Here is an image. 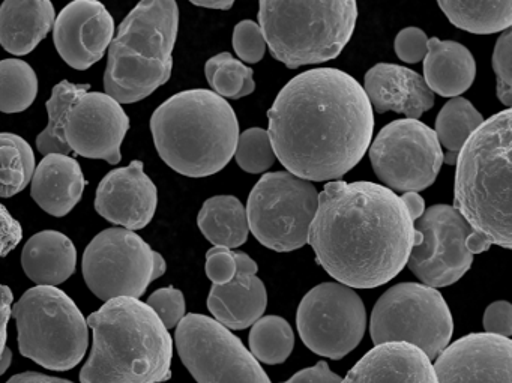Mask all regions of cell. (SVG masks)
Wrapping results in <instances>:
<instances>
[{
    "label": "cell",
    "mask_w": 512,
    "mask_h": 383,
    "mask_svg": "<svg viewBox=\"0 0 512 383\" xmlns=\"http://www.w3.org/2000/svg\"><path fill=\"white\" fill-rule=\"evenodd\" d=\"M269 139L284 169L305 181H335L361 163L374 133L364 88L337 68L293 77L268 112Z\"/></svg>",
    "instance_id": "cell-1"
},
{
    "label": "cell",
    "mask_w": 512,
    "mask_h": 383,
    "mask_svg": "<svg viewBox=\"0 0 512 383\" xmlns=\"http://www.w3.org/2000/svg\"><path fill=\"white\" fill-rule=\"evenodd\" d=\"M416 235L403 200L388 187L332 181L319 194L307 242L335 280L374 289L403 271Z\"/></svg>",
    "instance_id": "cell-2"
},
{
    "label": "cell",
    "mask_w": 512,
    "mask_h": 383,
    "mask_svg": "<svg viewBox=\"0 0 512 383\" xmlns=\"http://www.w3.org/2000/svg\"><path fill=\"white\" fill-rule=\"evenodd\" d=\"M512 112L503 110L482 122L458 152L454 208L472 233L467 248L481 254L491 245L512 247Z\"/></svg>",
    "instance_id": "cell-3"
},
{
    "label": "cell",
    "mask_w": 512,
    "mask_h": 383,
    "mask_svg": "<svg viewBox=\"0 0 512 383\" xmlns=\"http://www.w3.org/2000/svg\"><path fill=\"white\" fill-rule=\"evenodd\" d=\"M86 322L94 344L80 382L161 383L172 377V337L145 302L110 299Z\"/></svg>",
    "instance_id": "cell-4"
},
{
    "label": "cell",
    "mask_w": 512,
    "mask_h": 383,
    "mask_svg": "<svg viewBox=\"0 0 512 383\" xmlns=\"http://www.w3.org/2000/svg\"><path fill=\"white\" fill-rule=\"evenodd\" d=\"M161 160L188 178L221 172L235 157L239 122L233 107L208 89L179 92L151 118Z\"/></svg>",
    "instance_id": "cell-5"
},
{
    "label": "cell",
    "mask_w": 512,
    "mask_h": 383,
    "mask_svg": "<svg viewBox=\"0 0 512 383\" xmlns=\"http://www.w3.org/2000/svg\"><path fill=\"white\" fill-rule=\"evenodd\" d=\"M178 31L176 0H140L110 44L106 94L118 103L133 104L166 85L172 77Z\"/></svg>",
    "instance_id": "cell-6"
},
{
    "label": "cell",
    "mask_w": 512,
    "mask_h": 383,
    "mask_svg": "<svg viewBox=\"0 0 512 383\" xmlns=\"http://www.w3.org/2000/svg\"><path fill=\"white\" fill-rule=\"evenodd\" d=\"M356 20V0H259L266 46L289 70L338 58Z\"/></svg>",
    "instance_id": "cell-7"
},
{
    "label": "cell",
    "mask_w": 512,
    "mask_h": 383,
    "mask_svg": "<svg viewBox=\"0 0 512 383\" xmlns=\"http://www.w3.org/2000/svg\"><path fill=\"white\" fill-rule=\"evenodd\" d=\"M26 358L52 371L73 370L85 358L88 322L76 302L55 286H37L11 307Z\"/></svg>",
    "instance_id": "cell-8"
},
{
    "label": "cell",
    "mask_w": 512,
    "mask_h": 383,
    "mask_svg": "<svg viewBox=\"0 0 512 383\" xmlns=\"http://www.w3.org/2000/svg\"><path fill=\"white\" fill-rule=\"evenodd\" d=\"M454 320L440 292L427 284L401 283L380 296L371 313L376 346L407 343L434 361L451 341Z\"/></svg>",
    "instance_id": "cell-9"
},
{
    "label": "cell",
    "mask_w": 512,
    "mask_h": 383,
    "mask_svg": "<svg viewBox=\"0 0 512 383\" xmlns=\"http://www.w3.org/2000/svg\"><path fill=\"white\" fill-rule=\"evenodd\" d=\"M319 193L310 181L290 172L266 173L248 197L247 220L251 232L266 248L289 253L308 241Z\"/></svg>",
    "instance_id": "cell-10"
},
{
    "label": "cell",
    "mask_w": 512,
    "mask_h": 383,
    "mask_svg": "<svg viewBox=\"0 0 512 383\" xmlns=\"http://www.w3.org/2000/svg\"><path fill=\"white\" fill-rule=\"evenodd\" d=\"M83 277L101 301L145 295L166 274V260L133 230L112 227L98 233L83 254Z\"/></svg>",
    "instance_id": "cell-11"
},
{
    "label": "cell",
    "mask_w": 512,
    "mask_h": 383,
    "mask_svg": "<svg viewBox=\"0 0 512 383\" xmlns=\"http://www.w3.org/2000/svg\"><path fill=\"white\" fill-rule=\"evenodd\" d=\"M175 341L197 383H271L253 353L211 317L187 314L176 328Z\"/></svg>",
    "instance_id": "cell-12"
},
{
    "label": "cell",
    "mask_w": 512,
    "mask_h": 383,
    "mask_svg": "<svg viewBox=\"0 0 512 383\" xmlns=\"http://www.w3.org/2000/svg\"><path fill=\"white\" fill-rule=\"evenodd\" d=\"M377 178L392 191L427 190L443 164L436 133L419 119H397L386 125L370 145Z\"/></svg>",
    "instance_id": "cell-13"
},
{
    "label": "cell",
    "mask_w": 512,
    "mask_h": 383,
    "mask_svg": "<svg viewBox=\"0 0 512 383\" xmlns=\"http://www.w3.org/2000/svg\"><path fill=\"white\" fill-rule=\"evenodd\" d=\"M296 325L308 349L326 358L341 359L361 343L367 313L352 287L323 283L302 299Z\"/></svg>",
    "instance_id": "cell-14"
},
{
    "label": "cell",
    "mask_w": 512,
    "mask_h": 383,
    "mask_svg": "<svg viewBox=\"0 0 512 383\" xmlns=\"http://www.w3.org/2000/svg\"><path fill=\"white\" fill-rule=\"evenodd\" d=\"M415 230L422 238L413 244L406 265L419 280L430 287H446L464 277L473 262L467 248L472 229L454 206L425 209L415 220Z\"/></svg>",
    "instance_id": "cell-15"
},
{
    "label": "cell",
    "mask_w": 512,
    "mask_h": 383,
    "mask_svg": "<svg viewBox=\"0 0 512 383\" xmlns=\"http://www.w3.org/2000/svg\"><path fill=\"white\" fill-rule=\"evenodd\" d=\"M130 130L122 104L106 92H85L80 95L65 122V139L71 152L89 160L121 163V146Z\"/></svg>",
    "instance_id": "cell-16"
},
{
    "label": "cell",
    "mask_w": 512,
    "mask_h": 383,
    "mask_svg": "<svg viewBox=\"0 0 512 383\" xmlns=\"http://www.w3.org/2000/svg\"><path fill=\"white\" fill-rule=\"evenodd\" d=\"M113 37L115 20L100 0H73L53 25L56 50L74 70L86 71L100 62Z\"/></svg>",
    "instance_id": "cell-17"
},
{
    "label": "cell",
    "mask_w": 512,
    "mask_h": 383,
    "mask_svg": "<svg viewBox=\"0 0 512 383\" xmlns=\"http://www.w3.org/2000/svg\"><path fill=\"white\" fill-rule=\"evenodd\" d=\"M437 383H511L512 341L469 334L446 346L433 365Z\"/></svg>",
    "instance_id": "cell-18"
},
{
    "label": "cell",
    "mask_w": 512,
    "mask_h": 383,
    "mask_svg": "<svg viewBox=\"0 0 512 383\" xmlns=\"http://www.w3.org/2000/svg\"><path fill=\"white\" fill-rule=\"evenodd\" d=\"M158 206V191L142 161H133L104 176L97 188L95 211L128 230L145 229Z\"/></svg>",
    "instance_id": "cell-19"
},
{
    "label": "cell",
    "mask_w": 512,
    "mask_h": 383,
    "mask_svg": "<svg viewBox=\"0 0 512 383\" xmlns=\"http://www.w3.org/2000/svg\"><path fill=\"white\" fill-rule=\"evenodd\" d=\"M233 253L238 271L229 283L212 286L208 308L226 328L245 329L263 316L268 295L265 284L257 277V263L241 251Z\"/></svg>",
    "instance_id": "cell-20"
},
{
    "label": "cell",
    "mask_w": 512,
    "mask_h": 383,
    "mask_svg": "<svg viewBox=\"0 0 512 383\" xmlns=\"http://www.w3.org/2000/svg\"><path fill=\"white\" fill-rule=\"evenodd\" d=\"M365 94L377 113L395 112L409 119H419L433 109L434 92L424 77L395 64L374 65L364 79Z\"/></svg>",
    "instance_id": "cell-21"
},
{
    "label": "cell",
    "mask_w": 512,
    "mask_h": 383,
    "mask_svg": "<svg viewBox=\"0 0 512 383\" xmlns=\"http://www.w3.org/2000/svg\"><path fill=\"white\" fill-rule=\"evenodd\" d=\"M341 383H437L433 364L418 347L385 343L356 362Z\"/></svg>",
    "instance_id": "cell-22"
},
{
    "label": "cell",
    "mask_w": 512,
    "mask_h": 383,
    "mask_svg": "<svg viewBox=\"0 0 512 383\" xmlns=\"http://www.w3.org/2000/svg\"><path fill=\"white\" fill-rule=\"evenodd\" d=\"M31 185L35 203L47 214L62 218L76 208L88 181L76 158L50 154L35 167Z\"/></svg>",
    "instance_id": "cell-23"
},
{
    "label": "cell",
    "mask_w": 512,
    "mask_h": 383,
    "mask_svg": "<svg viewBox=\"0 0 512 383\" xmlns=\"http://www.w3.org/2000/svg\"><path fill=\"white\" fill-rule=\"evenodd\" d=\"M52 0H4L0 5V46L14 56L34 52L55 25Z\"/></svg>",
    "instance_id": "cell-24"
},
{
    "label": "cell",
    "mask_w": 512,
    "mask_h": 383,
    "mask_svg": "<svg viewBox=\"0 0 512 383\" xmlns=\"http://www.w3.org/2000/svg\"><path fill=\"white\" fill-rule=\"evenodd\" d=\"M476 62L467 47L457 41L431 38L424 58V80L440 97L457 98L472 88Z\"/></svg>",
    "instance_id": "cell-25"
},
{
    "label": "cell",
    "mask_w": 512,
    "mask_h": 383,
    "mask_svg": "<svg viewBox=\"0 0 512 383\" xmlns=\"http://www.w3.org/2000/svg\"><path fill=\"white\" fill-rule=\"evenodd\" d=\"M77 250L64 233L44 230L29 238L22 253L25 274L38 286H59L76 272Z\"/></svg>",
    "instance_id": "cell-26"
},
{
    "label": "cell",
    "mask_w": 512,
    "mask_h": 383,
    "mask_svg": "<svg viewBox=\"0 0 512 383\" xmlns=\"http://www.w3.org/2000/svg\"><path fill=\"white\" fill-rule=\"evenodd\" d=\"M197 224L211 244L229 250L244 245L250 232L245 206L235 196H215L206 200Z\"/></svg>",
    "instance_id": "cell-27"
},
{
    "label": "cell",
    "mask_w": 512,
    "mask_h": 383,
    "mask_svg": "<svg viewBox=\"0 0 512 383\" xmlns=\"http://www.w3.org/2000/svg\"><path fill=\"white\" fill-rule=\"evenodd\" d=\"M449 22L461 31L493 35L512 25V0H437Z\"/></svg>",
    "instance_id": "cell-28"
},
{
    "label": "cell",
    "mask_w": 512,
    "mask_h": 383,
    "mask_svg": "<svg viewBox=\"0 0 512 383\" xmlns=\"http://www.w3.org/2000/svg\"><path fill=\"white\" fill-rule=\"evenodd\" d=\"M482 122L484 118L481 113L466 98H451L442 107L437 115L434 133L440 145L448 149V154L443 155V163L449 166L457 163L458 152Z\"/></svg>",
    "instance_id": "cell-29"
},
{
    "label": "cell",
    "mask_w": 512,
    "mask_h": 383,
    "mask_svg": "<svg viewBox=\"0 0 512 383\" xmlns=\"http://www.w3.org/2000/svg\"><path fill=\"white\" fill-rule=\"evenodd\" d=\"M35 167L34 149L23 137L0 133V197L22 193L31 184Z\"/></svg>",
    "instance_id": "cell-30"
},
{
    "label": "cell",
    "mask_w": 512,
    "mask_h": 383,
    "mask_svg": "<svg viewBox=\"0 0 512 383\" xmlns=\"http://www.w3.org/2000/svg\"><path fill=\"white\" fill-rule=\"evenodd\" d=\"M88 91H91V86L76 85L68 80H62L53 88L52 97L46 104L49 124L37 137L38 152L44 157L50 154H71L70 146L65 139V122L74 101Z\"/></svg>",
    "instance_id": "cell-31"
},
{
    "label": "cell",
    "mask_w": 512,
    "mask_h": 383,
    "mask_svg": "<svg viewBox=\"0 0 512 383\" xmlns=\"http://www.w3.org/2000/svg\"><path fill=\"white\" fill-rule=\"evenodd\" d=\"M38 97V76L28 62L0 61V112L22 113Z\"/></svg>",
    "instance_id": "cell-32"
},
{
    "label": "cell",
    "mask_w": 512,
    "mask_h": 383,
    "mask_svg": "<svg viewBox=\"0 0 512 383\" xmlns=\"http://www.w3.org/2000/svg\"><path fill=\"white\" fill-rule=\"evenodd\" d=\"M295 346L292 326L280 316L260 317L250 334V349L257 361L281 364Z\"/></svg>",
    "instance_id": "cell-33"
},
{
    "label": "cell",
    "mask_w": 512,
    "mask_h": 383,
    "mask_svg": "<svg viewBox=\"0 0 512 383\" xmlns=\"http://www.w3.org/2000/svg\"><path fill=\"white\" fill-rule=\"evenodd\" d=\"M254 71L244 62L224 52L209 59L205 65V76L215 94L224 100H241L256 91Z\"/></svg>",
    "instance_id": "cell-34"
},
{
    "label": "cell",
    "mask_w": 512,
    "mask_h": 383,
    "mask_svg": "<svg viewBox=\"0 0 512 383\" xmlns=\"http://www.w3.org/2000/svg\"><path fill=\"white\" fill-rule=\"evenodd\" d=\"M236 163L244 172L259 175L275 164L274 149L268 131L263 128H250L239 134L235 151Z\"/></svg>",
    "instance_id": "cell-35"
},
{
    "label": "cell",
    "mask_w": 512,
    "mask_h": 383,
    "mask_svg": "<svg viewBox=\"0 0 512 383\" xmlns=\"http://www.w3.org/2000/svg\"><path fill=\"white\" fill-rule=\"evenodd\" d=\"M262 29L253 20H242L233 29V49L242 62L257 64L266 52Z\"/></svg>",
    "instance_id": "cell-36"
},
{
    "label": "cell",
    "mask_w": 512,
    "mask_h": 383,
    "mask_svg": "<svg viewBox=\"0 0 512 383\" xmlns=\"http://www.w3.org/2000/svg\"><path fill=\"white\" fill-rule=\"evenodd\" d=\"M512 32H503L493 52V70L497 80V98L509 109L512 106Z\"/></svg>",
    "instance_id": "cell-37"
},
{
    "label": "cell",
    "mask_w": 512,
    "mask_h": 383,
    "mask_svg": "<svg viewBox=\"0 0 512 383\" xmlns=\"http://www.w3.org/2000/svg\"><path fill=\"white\" fill-rule=\"evenodd\" d=\"M148 305L160 317L167 329L176 328L185 317V298L181 290L175 287H163L152 293L148 299Z\"/></svg>",
    "instance_id": "cell-38"
},
{
    "label": "cell",
    "mask_w": 512,
    "mask_h": 383,
    "mask_svg": "<svg viewBox=\"0 0 512 383\" xmlns=\"http://www.w3.org/2000/svg\"><path fill=\"white\" fill-rule=\"evenodd\" d=\"M428 37L419 28H406L395 38V53L406 64H418L427 55Z\"/></svg>",
    "instance_id": "cell-39"
},
{
    "label": "cell",
    "mask_w": 512,
    "mask_h": 383,
    "mask_svg": "<svg viewBox=\"0 0 512 383\" xmlns=\"http://www.w3.org/2000/svg\"><path fill=\"white\" fill-rule=\"evenodd\" d=\"M238 271L235 253L226 247H214L206 254V274L214 284H226Z\"/></svg>",
    "instance_id": "cell-40"
},
{
    "label": "cell",
    "mask_w": 512,
    "mask_h": 383,
    "mask_svg": "<svg viewBox=\"0 0 512 383\" xmlns=\"http://www.w3.org/2000/svg\"><path fill=\"white\" fill-rule=\"evenodd\" d=\"M484 328L487 334L511 338L512 305L508 301H496L488 305L484 314Z\"/></svg>",
    "instance_id": "cell-41"
},
{
    "label": "cell",
    "mask_w": 512,
    "mask_h": 383,
    "mask_svg": "<svg viewBox=\"0 0 512 383\" xmlns=\"http://www.w3.org/2000/svg\"><path fill=\"white\" fill-rule=\"evenodd\" d=\"M23 238L22 226L4 205H0V259L8 256Z\"/></svg>",
    "instance_id": "cell-42"
},
{
    "label": "cell",
    "mask_w": 512,
    "mask_h": 383,
    "mask_svg": "<svg viewBox=\"0 0 512 383\" xmlns=\"http://www.w3.org/2000/svg\"><path fill=\"white\" fill-rule=\"evenodd\" d=\"M341 379L338 374L331 371L328 362L320 361L319 364L314 365L311 368H305V370L296 373L292 379L287 380L284 383H341Z\"/></svg>",
    "instance_id": "cell-43"
},
{
    "label": "cell",
    "mask_w": 512,
    "mask_h": 383,
    "mask_svg": "<svg viewBox=\"0 0 512 383\" xmlns=\"http://www.w3.org/2000/svg\"><path fill=\"white\" fill-rule=\"evenodd\" d=\"M14 296L10 287L0 284V353L7 347L8 322L11 317Z\"/></svg>",
    "instance_id": "cell-44"
},
{
    "label": "cell",
    "mask_w": 512,
    "mask_h": 383,
    "mask_svg": "<svg viewBox=\"0 0 512 383\" xmlns=\"http://www.w3.org/2000/svg\"><path fill=\"white\" fill-rule=\"evenodd\" d=\"M7 383H74L71 380L61 379V377L47 376V374L35 373V371H28V373L16 374L11 377Z\"/></svg>",
    "instance_id": "cell-45"
},
{
    "label": "cell",
    "mask_w": 512,
    "mask_h": 383,
    "mask_svg": "<svg viewBox=\"0 0 512 383\" xmlns=\"http://www.w3.org/2000/svg\"><path fill=\"white\" fill-rule=\"evenodd\" d=\"M403 200L404 206H406L407 212H409L412 220H418L425 211V202L418 193L415 191H407L403 196L400 197Z\"/></svg>",
    "instance_id": "cell-46"
},
{
    "label": "cell",
    "mask_w": 512,
    "mask_h": 383,
    "mask_svg": "<svg viewBox=\"0 0 512 383\" xmlns=\"http://www.w3.org/2000/svg\"><path fill=\"white\" fill-rule=\"evenodd\" d=\"M196 7L208 8V10L229 11L232 10L236 0H190Z\"/></svg>",
    "instance_id": "cell-47"
},
{
    "label": "cell",
    "mask_w": 512,
    "mask_h": 383,
    "mask_svg": "<svg viewBox=\"0 0 512 383\" xmlns=\"http://www.w3.org/2000/svg\"><path fill=\"white\" fill-rule=\"evenodd\" d=\"M13 362V352L10 347H5L4 352L0 353V376L7 373L8 368L11 367Z\"/></svg>",
    "instance_id": "cell-48"
}]
</instances>
